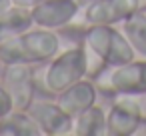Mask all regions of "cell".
<instances>
[{
	"label": "cell",
	"instance_id": "1",
	"mask_svg": "<svg viewBox=\"0 0 146 136\" xmlns=\"http://www.w3.org/2000/svg\"><path fill=\"white\" fill-rule=\"evenodd\" d=\"M60 52V36L54 30L32 26L30 30L0 42L4 64H46Z\"/></svg>",
	"mask_w": 146,
	"mask_h": 136
},
{
	"label": "cell",
	"instance_id": "2",
	"mask_svg": "<svg viewBox=\"0 0 146 136\" xmlns=\"http://www.w3.org/2000/svg\"><path fill=\"white\" fill-rule=\"evenodd\" d=\"M82 42L108 66H120L136 58L134 48L116 24H90L84 26Z\"/></svg>",
	"mask_w": 146,
	"mask_h": 136
},
{
	"label": "cell",
	"instance_id": "3",
	"mask_svg": "<svg viewBox=\"0 0 146 136\" xmlns=\"http://www.w3.org/2000/svg\"><path fill=\"white\" fill-rule=\"evenodd\" d=\"M86 66H88L86 46L66 48L48 62L44 76H42V88L48 94L56 96L68 86L86 78Z\"/></svg>",
	"mask_w": 146,
	"mask_h": 136
},
{
	"label": "cell",
	"instance_id": "4",
	"mask_svg": "<svg viewBox=\"0 0 146 136\" xmlns=\"http://www.w3.org/2000/svg\"><path fill=\"white\" fill-rule=\"evenodd\" d=\"M100 92L110 96H138L146 94V58H134L120 66H108L96 80Z\"/></svg>",
	"mask_w": 146,
	"mask_h": 136
},
{
	"label": "cell",
	"instance_id": "5",
	"mask_svg": "<svg viewBox=\"0 0 146 136\" xmlns=\"http://www.w3.org/2000/svg\"><path fill=\"white\" fill-rule=\"evenodd\" d=\"M2 84L12 100V108L28 110L36 100L38 80L34 72V64H4L2 66Z\"/></svg>",
	"mask_w": 146,
	"mask_h": 136
},
{
	"label": "cell",
	"instance_id": "6",
	"mask_svg": "<svg viewBox=\"0 0 146 136\" xmlns=\"http://www.w3.org/2000/svg\"><path fill=\"white\" fill-rule=\"evenodd\" d=\"M146 116L132 96H120L106 112V136H132L140 132Z\"/></svg>",
	"mask_w": 146,
	"mask_h": 136
},
{
	"label": "cell",
	"instance_id": "7",
	"mask_svg": "<svg viewBox=\"0 0 146 136\" xmlns=\"http://www.w3.org/2000/svg\"><path fill=\"white\" fill-rule=\"evenodd\" d=\"M84 26L90 24H122L128 16L142 8V0H92L82 6Z\"/></svg>",
	"mask_w": 146,
	"mask_h": 136
},
{
	"label": "cell",
	"instance_id": "8",
	"mask_svg": "<svg viewBox=\"0 0 146 136\" xmlns=\"http://www.w3.org/2000/svg\"><path fill=\"white\" fill-rule=\"evenodd\" d=\"M80 4L76 0H44L36 4L32 10L34 26L48 28V30H58L70 26L78 14H80Z\"/></svg>",
	"mask_w": 146,
	"mask_h": 136
},
{
	"label": "cell",
	"instance_id": "9",
	"mask_svg": "<svg viewBox=\"0 0 146 136\" xmlns=\"http://www.w3.org/2000/svg\"><path fill=\"white\" fill-rule=\"evenodd\" d=\"M28 112L34 118V122L38 124V128L42 130V134H46V136H62V134L72 132L74 118L68 112H64L56 100L54 102L34 100L30 104Z\"/></svg>",
	"mask_w": 146,
	"mask_h": 136
},
{
	"label": "cell",
	"instance_id": "10",
	"mask_svg": "<svg viewBox=\"0 0 146 136\" xmlns=\"http://www.w3.org/2000/svg\"><path fill=\"white\" fill-rule=\"evenodd\" d=\"M98 86L94 84V80H88V78H82L78 80L76 84L68 86L66 90H62L60 94H56V102L58 106L68 112L72 118L78 116L82 110L90 108L92 104H96V98H98Z\"/></svg>",
	"mask_w": 146,
	"mask_h": 136
},
{
	"label": "cell",
	"instance_id": "11",
	"mask_svg": "<svg viewBox=\"0 0 146 136\" xmlns=\"http://www.w3.org/2000/svg\"><path fill=\"white\" fill-rule=\"evenodd\" d=\"M34 26V18H32V10L12 4L8 6L4 12H0V42L18 36L26 30H30Z\"/></svg>",
	"mask_w": 146,
	"mask_h": 136
},
{
	"label": "cell",
	"instance_id": "12",
	"mask_svg": "<svg viewBox=\"0 0 146 136\" xmlns=\"http://www.w3.org/2000/svg\"><path fill=\"white\" fill-rule=\"evenodd\" d=\"M0 136H42V130L28 110L12 108L0 118Z\"/></svg>",
	"mask_w": 146,
	"mask_h": 136
},
{
	"label": "cell",
	"instance_id": "13",
	"mask_svg": "<svg viewBox=\"0 0 146 136\" xmlns=\"http://www.w3.org/2000/svg\"><path fill=\"white\" fill-rule=\"evenodd\" d=\"M74 136H106V110L98 104L82 110L74 116L72 132Z\"/></svg>",
	"mask_w": 146,
	"mask_h": 136
},
{
	"label": "cell",
	"instance_id": "14",
	"mask_svg": "<svg viewBox=\"0 0 146 136\" xmlns=\"http://www.w3.org/2000/svg\"><path fill=\"white\" fill-rule=\"evenodd\" d=\"M120 28L134 48L136 56L146 58V8H140L132 16H128Z\"/></svg>",
	"mask_w": 146,
	"mask_h": 136
},
{
	"label": "cell",
	"instance_id": "15",
	"mask_svg": "<svg viewBox=\"0 0 146 136\" xmlns=\"http://www.w3.org/2000/svg\"><path fill=\"white\" fill-rule=\"evenodd\" d=\"M10 110H12V100H10L6 88L0 84V118H2L4 114H8Z\"/></svg>",
	"mask_w": 146,
	"mask_h": 136
},
{
	"label": "cell",
	"instance_id": "16",
	"mask_svg": "<svg viewBox=\"0 0 146 136\" xmlns=\"http://www.w3.org/2000/svg\"><path fill=\"white\" fill-rule=\"evenodd\" d=\"M40 2H44V0H12V4H18V6H24V8H34Z\"/></svg>",
	"mask_w": 146,
	"mask_h": 136
},
{
	"label": "cell",
	"instance_id": "17",
	"mask_svg": "<svg viewBox=\"0 0 146 136\" xmlns=\"http://www.w3.org/2000/svg\"><path fill=\"white\" fill-rule=\"evenodd\" d=\"M8 6H12V0H0V12H4Z\"/></svg>",
	"mask_w": 146,
	"mask_h": 136
},
{
	"label": "cell",
	"instance_id": "18",
	"mask_svg": "<svg viewBox=\"0 0 146 136\" xmlns=\"http://www.w3.org/2000/svg\"><path fill=\"white\" fill-rule=\"evenodd\" d=\"M76 2H78V4H80V6H86V4H88V2H92V0H76Z\"/></svg>",
	"mask_w": 146,
	"mask_h": 136
},
{
	"label": "cell",
	"instance_id": "19",
	"mask_svg": "<svg viewBox=\"0 0 146 136\" xmlns=\"http://www.w3.org/2000/svg\"><path fill=\"white\" fill-rule=\"evenodd\" d=\"M2 66H4V62H2V58H0V72H2Z\"/></svg>",
	"mask_w": 146,
	"mask_h": 136
}]
</instances>
